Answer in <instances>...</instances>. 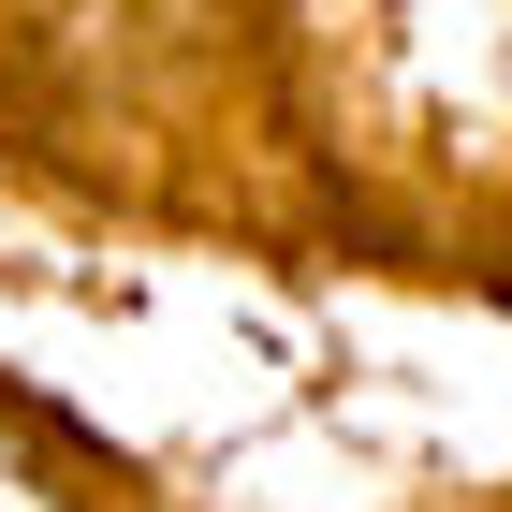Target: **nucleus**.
I'll return each instance as SVG.
<instances>
[{"label":"nucleus","instance_id":"nucleus-1","mask_svg":"<svg viewBox=\"0 0 512 512\" xmlns=\"http://www.w3.org/2000/svg\"><path fill=\"white\" fill-rule=\"evenodd\" d=\"M0 512H44V498H30V483H15V469H0Z\"/></svg>","mask_w":512,"mask_h":512}]
</instances>
